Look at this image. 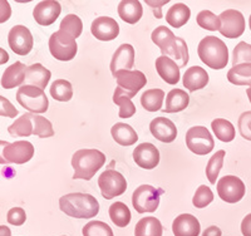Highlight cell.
Wrapping results in <instances>:
<instances>
[{"label":"cell","instance_id":"1","mask_svg":"<svg viewBox=\"0 0 251 236\" xmlns=\"http://www.w3.org/2000/svg\"><path fill=\"white\" fill-rule=\"evenodd\" d=\"M59 208L66 215L75 219H92L100 212L97 199L82 192H75L60 197Z\"/></svg>","mask_w":251,"mask_h":236},{"label":"cell","instance_id":"22","mask_svg":"<svg viewBox=\"0 0 251 236\" xmlns=\"http://www.w3.org/2000/svg\"><path fill=\"white\" fill-rule=\"evenodd\" d=\"M183 85L190 92L199 91L205 88L208 83V74L202 67L194 66L191 68L186 69L182 79Z\"/></svg>","mask_w":251,"mask_h":236},{"label":"cell","instance_id":"44","mask_svg":"<svg viewBox=\"0 0 251 236\" xmlns=\"http://www.w3.org/2000/svg\"><path fill=\"white\" fill-rule=\"evenodd\" d=\"M240 134L248 141H251V111L244 112L237 121Z\"/></svg>","mask_w":251,"mask_h":236},{"label":"cell","instance_id":"38","mask_svg":"<svg viewBox=\"0 0 251 236\" xmlns=\"http://www.w3.org/2000/svg\"><path fill=\"white\" fill-rule=\"evenodd\" d=\"M60 30L66 31L72 37L78 38L82 34L83 30V23L79 17H77L75 14H68L64 17V19L62 20L60 23Z\"/></svg>","mask_w":251,"mask_h":236},{"label":"cell","instance_id":"20","mask_svg":"<svg viewBox=\"0 0 251 236\" xmlns=\"http://www.w3.org/2000/svg\"><path fill=\"white\" fill-rule=\"evenodd\" d=\"M175 236H199L200 235V222L191 213H181L172 224Z\"/></svg>","mask_w":251,"mask_h":236},{"label":"cell","instance_id":"32","mask_svg":"<svg viewBox=\"0 0 251 236\" xmlns=\"http://www.w3.org/2000/svg\"><path fill=\"white\" fill-rule=\"evenodd\" d=\"M113 103L120 107L121 118H131L136 113V105L132 102L129 94L126 93L122 88L117 87L113 94Z\"/></svg>","mask_w":251,"mask_h":236},{"label":"cell","instance_id":"26","mask_svg":"<svg viewBox=\"0 0 251 236\" xmlns=\"http://www.w3.org/2000/svg\"><path fill=\"white\" fill-rule=\"evenodd\" d=\"M190 96L185 91L178 88L171 89L166 96V107L162 109L165 113H176L187 108Z\"/></svg>","mask_w":251,"mask_h":236},{"label":"cell","instance_id":"9","mask_svg":"<svg viewBox=\"0 0 251 236\" xmlns=\"http://www.w3.org/2000/svg\"><path fill=\"white\" fill-rule=\"evenodd\" d=\"M100 194L106 200L121 196L127 190V181L122 174L114 170H106L98 179Z\"/></svg>","mask_w":251,"mask_h":236},{"label":"cell","instance_id":"29","mask_svg":"<svg viewBox=\"0 0 251 236\" xmlns=\"http://www.w3.org/2000/svg\"><path fill=\"white\" fill-rule=\"evenodd\" d=\"M162 224L156 217H143L134 228V236H162Z\"/></svg>","mask_w":251,"mask_h":236},{"label":"cell","instance_id":"30","mask_svg":"<svg viewBox=\"0 0 251 236\" xmlns=\"http://www.w3.org/2000/svg\"><path fill=\"white\" fill-rule=\"evenodd\" d=\"M165 100V92L162 89L152 88L146 91L141 97V105L143 108L149 112L161 111Z\"/></svg>","mask_w":251,"mask_h":236},{"label":"cell","instance_id":"17","mask_svg":"<svg viewBox=\"0 0 251 236\" xmlns=\"http://www.w3.org/2000/svg\"><path fill=\"white\" fill-rule=\"evenodd\" d=\"M152 136L163 143L174 142L177 137L176 125L166 117H157L150 123Z\"/></svg>","mask_w":251,"mask_h":236},{"label":"cell","instance_id":"14","mask_svg":"<svg viewBox=\"0 0 251 236\" xmlns=\"http://www.w3.org/2000/svg\"><path fill=\"white\" fill-rule=\"evenodd\" d=\"M62 12V6L58 1L54 0H46V1H40L37 4L33 10V17L34 20L39 26H48L55 23V20L60 15Z\"/></svg>","mask_w":251,"mask_h":236},{"label":"cell","instance_id":"12","mask_svg":"<svg viewBox=\"0 0 251 236\" xmlns=\"http://www.w3.org/2000/svg\"><path fill=\"white\" fill-rule=\"evenodd\" d=\"M9 47L18 55L29 54L33 49V35L30 30L24 26H15L8 34Z\"/></svg>","mask_w":251,"mask_h":236},{"label":"cell","instance_id":"43","mask_svg":"<svg viewBox=\"0 0 251 236\" xmlns=\"http://www.w3.org/2000/svg\"><path fill=\"white\" fill-rule=\"evenodd\" d=\"M212 201H214V194H212L211 188L207 187L206 185H201L197 188L194 195V199H192V204L196 209L206 208Z\"/></svg>","mask_w":251,"mask_h":236},{"label":"cell","instance_id":"27","mask_svg":"<svg viewBox=\"0 0 251 236\" xmlns=\"http://www.w3.org/2000/svg\"><path fill=\"white\" fill-rule=\"evenodd\" d=\"M111 133L114 141L121 146H132L138 141V136L136 131L127 123H116L112 127Z\"/></svg>","mask_w":251,"mask_h":236},{"label":"cell","instance_id":"49","mask_svg":"<svg viewBox=\"0 0 251 236\" xmlns=\"http://www.w3.org/2000/svg\"><path fill=\"white\" fill-rule=\"evenodd\" d=\"M221 235H223V233H221V230H220L217 226H210V228L206 229L202 234V236H221Z\"/></svg>","mask_w":251,"mask_h":236},{"label":"cell","instance_id":"53","mask_svg":"<svg viewBox=\"0 0 251 236\" xmlns=\"http://www.w3.org/2000/svg\"><path fill=\"white\" fill-rule=\"evenodd\" d=\"M249 26H250V30H251V15L250 18H249Z\"/></svg>","mask_w":251,"mask_h":236},{"label":"cell","instance_id":"23","mask_svg":"<svg viewBox=\"0 0 251 236\" xmlns=\"http://www.w3.org/2000/svg\"><path fill=\"white\" fill-rule=\"evenodd\" d=\"M28 67L22 62H15L14 64L5 69L1 77V87L5 89H12L23 84L25 80V74Z\"/></svg>","mask_w":251,"mask_h":236},{"label":"cell","instance_id":"24","mask_svg":"<svg viewBox=\"0 0 251 236\" xmlns=\"http://www.w3.org/2000/svg\"><path fill=\"white\" fill-rule=\"evenodd\" d=\"M51 77V73L43 67L40 63H35L33 66L28 67L25 74V85H34L40 89H46L48 85L49 79Z\"/></svg>","mask_w":251,"mask_h":236},{"label":"cell","instance_id":"21","mask_svg":"<svg viewBox=\"0 0 251 236\" xmlns=\"http://www.w3.org/2000/svg\"><path fill=\"white\" fill-rule=\"evenodd\" d=\"M156 71L169 84H177L180 80V67L170 57L161 55L156 59Z\"/></svg>","mask_w":251,"mask_h":236},{"label":"cell","instance_id":"13","mask_svg":"<svg viewBox=\"0 0 251 236\" xmlns=\"http://www.w3.org/2000/svg\"><path fill=\"white\" fill-rule=\"evenodd\" d=\"M113 77L117 80L118 87L129 94L131 98L134 97L147 83V78L140 71H122L114 74Z\"/></svg>","mask_w":251,"mask_h":236},{"label":"cell","instance_id":"7","mask_svg":"<svg viewBox=\"0 0 251 236\" xmlns=\"http://www.w3.org/2000/svg\"><path fill=\"white\" fill-rule=\"evenodd\" d=\"M186 145L192 154L203 156L214 150L215 141L207 128L202 126H195L186 133Z\"/></svg>","mask_w":251,"mask_h":236},{"label":"cell","instance_id":"42","mask_svg":"<svg viewBox=\"0 0 251 236\" xmlns=\"http://www.w3.org/2000/svg\"><path fill=\"white\" fill-rule=\"evenodd\" d=\"M251 64V44L245 42H240L232 53V67L239 64Z\"/></svg>","mask_w":251,"mask_h":236},{"label":"cell","instance_id":"19","mask_svg":"<svg viewBox=\"0 0 251 236\" xmlns=\"http://www.w3.org/2000/svg\"><path fill=\"white\" fill-rule=\"evenodd\" d=\"M151 39L161 49L162 55L166 57H171L177 47V37H175L174 33L165 26L154 29L152 31Z\"/></svg>","mask_w":251,"mask_h":236},{"label":"cell","instance_id":"6","mask_svg":"<svg viewBox=\"0 0 251 236\" xmlns=\"http://www.w3.org/2000/svg\"><path fill=\"white\" fill-rule=\"evenodd\" d=\"M163 191L151 185H141L132 195V205L138 213L154 212L160 205V196Z\"/></svg>","mask_w":251,"mask_h":236},{"label":"cell","instance_id":"40","mask_svg":"<svg viewBox=\"0 0 251 236\" xmlns=\"http://www.w3.org/2000/svg\"><path fill=\"white\" fill-rule=\"evenodd\" d=\"M196 20L199 26H201L202 29H206V30L216 31L220 30V28H221L220 18L216 17V15L212 12H210V10H202V12L199 13Z\"/></svg>","mask_w":251,"mask_h":236},{"label":"cell","instance_id":"50","mask_svg":"<svg viewBox=\"0 0 251 236\" xmlns=\"http://www.w3.org/2000/svg\"><path fill=\"white\" fill-rule=\"evenodd\" d=\"M0 231H1V236H10V230H9V228L4 226V225L0 226Z\"/></svg>","mask_w":251,"mask_h":236},{"label":"cell","instance_id":"8","mask_svg":"<svg viewBox=\"0 0 251 236\" xmlns=\"http://www.w3.org/2000/svg\"><path fill=\"white\" fill-rule=\"evenodd\" d=\"M1 159L6 163H18L23 165L30 161L34 156V146L28 141H17L14 143H8L1 141Z\"/></svg>","mask_w":251,"mask_h":236},{"label":"cell","instance_id":"5","mask_svg":"<svg viewBox=\"0 0 251 236\" xmlns=\"http://www.w3.org/2000/svg\"><path fill=\"white\" fill-rule=\"evenodd\" d=\"M49 51L55 59L68 62L75 57L78 46L72 35H69L66 31L58 30L49 38Z\"/></svg>","mask_w":251,"mask_h":236},{"label":"cell","instance_id":"25","mask_svg":"<svg viewBox=\"0 0 251 236\" xmlns=\"http://www.w3.org/2000/svg\"><path fill=\"white\" fill-rule=\"evenodd\" d=\"M142 14L143 9L138 0H122L118 4V15L126 23L136 24Z\"/></svg>","mask_w":251,"mask_h":236},{"label":"cell","instance_id":"46","mask_svg":"<svg viewBox=\"0 0 251 236\" xmlns=\"http://www.w3.org/2000/svg\"><path fill=\"white\" fill-rule=\"evenodd\" d=\"M0 114L1 117H9V118H15V116H18L17 108L3 96L0 97Z\"/></svg>","mask_w":251,"mask_h":236},{"label":"cell","instance_id":"18","mask_svg":"<svg viewBox=\"0 0 251 236\" xmlns=\"http://www.w3.org/2000/svg\"><path fill=\"white\" fill-rule=\"evenodd\" d=\"M134 66V49L131 44H122L114 52L111 60V72L116 74L122 71H131Z\"/></svg>","mask_w":251,"mask_h":236},{"label":"cell","instance_id":"35","mask_svg":"<svg viewBox=\"0 0 251 236\" xmlns=\"http://www.w3.org/2000/svg\"><path fill=\"white\" fill-rule=\"evenodd\" d=\"M109 217L118 228H126L131 222V211L123 202H114L109 208Z\"/></svg>","mask_w":251,"mask_h":236},{"label":"cell","instance_id":"15","mask_svg":"<svg viewBox=\"0 0 251 236\" xmlns=\"http://www.w3.org/2000/svg\"><path fill=\"white\" fill-rule=\"evenodd\" d=\"M92 34L96 39L102 42H109L118 37L120 34V26L114 19L109 17H100L93 20L91 26Z\"/></svg>","mask_w":251,"mask_h":236},{"label":"cell","instance_id":"31","mask_svg":"<svg viewBox=\"0 0 251 236\" xmlns=\"http://www.w3.org/2000/svg\"><path fill=\"white\" fill-rule=\"evenodd\" d=\"M9 134L13 137H29L34 134V122L31 120V113H25L8 127Z\"/></svg>","mask_w":251,"mask_h":236},{"label":"cell","instance_id":"4","mask_svg":"<svg viewBox=\"0 0 251 236\" xmlns=\"http://www.w3.org/2000/svg\"><path fill=\"white\" fill-rule=\"evenodd\" d=\"M17 102L34 114L46 113L49 107V101L43 89L34 85H22L17 92Z\"/></svg>","mask_w":251,"mask_h":236},{"label":"cell","instance_id":"34","mask_svg":"<svg viewBox=\"0 0 251 236\" xmlns=\"http://www.w3.org/2000/svg\"><path fill=\"white\" fill-rule=\"evenodd\" d=\"M212 131L217 139L221 142H231L235 138V127L230 121L224 118H216L211 123Z\"/></svg>","mask_w":251,"mask_h":236},{"label":"cell","instance_id":"10","mask_svg":"<svg viewBox=\"0 0 251 236\" xmlns=\"http://www.w3.org/2000/svg\"><path fill=\"white\" fill-rule=\"evenodd\" d=\"M221 22L220 33L228 39H236L245 31V18L243 13L235 9H227L219 15Z\"/></svg>","mask_w":251,"mask_h":236},{"label":"cell","instance_id":"51","mask_svg":"<svg viewBox=\"0 0 251 236\" xmlns=\"http://www.w3.org/2000/svg\"><path fill=\"white\" fill-rule=\"evenodd\" d=\"M1 54H3V59H1V63H5V62H8V59H9V57H8V54H6L5 52L3 51V49H1Z\"/></svg>","mask_w":251,"mask_h":236},{"label":"cell","instance_id":"45","mask_svg":"<svg viewBox=\"0 0 251 236\" xmlns=\"http://www.w3.org/2000/svg\"><path fill=\"white\" fill-rule=\"evenodd\" d=\"M6 220L14 226H22L26 220V213L22 208H13L8 211Z\"/></svg>","mask_w":251,"mask_h":236},{"label":"cell","instance_id":"52","mask_svg":"<svg viewBox=\"0 0 251 236\" xmlns=\"http://www.w3.org/2000/svg\"><path fill=\"white\" fill-rule=\"evenodd\" d=\"M246 94H248L249 101H250V103H251V87H250V88H248V89H246Z\"/></svg>","mask_w":251,"mask_h":236},{"label":"cell","instance_id":"47","mask_svg":"<svg viewBox=\"0 0 251 236\" xmlns=\"http://www.w3.org/2000/svg\"><path fill=\"white\" fill-rule=\"evenodd\" d=\"M169 1L170 0H161V1H158V0H154V1H152V0H147L146 4H147L149 6H151L154 17H156L157 19H161V18H162V12H161L160 8L165 5V4L169 3Z\"/></svg>","mask_w":251,"mask_h":236},{"label":"cell","instance_id":"36","mask_svg":"<svg viewBox=\"0 0 251 236\" xmlns=\"http://www.w3.org/2000/svg\"><path fill=\"white\" fill-rule=\"evenodd\" d=\"M50 96L58 102H68L73 97V87L66 79H57L50 85Z\"/></svg>","mask_w":251,"mask_h":236},{"label":"cell","instance_id":"3","mask_svg":"<svg viewBox=\"0 0 251 236\" xmlns=\"http://www.w3.org/2000/svg\"><path fill=\"white\" fill-rule=\"evenodd\" d=\"M197 54L211 69H224L228 63V51L225 43L214 35L205 37L199 44Z\"/></svg>","mask_w":251,"mask_h":236},{"label":"cell","instance_id":"28","mask_svg":"<svg viewBox=\"0 0 251 236\" xmlns=\"http://www.w3.org/2000/svg\"><path fill=\"white\" fill-rule=\"evenodd\" d=\"M191 10L187 5L182 3H177L169 9L166 13V22L174 28H181L185 26L190 19Z\"/></svg>","mask_w":251,"mask_h":236},{"label":"cell","instance_id":"37","mask_svg":"<svg viewBox=\"0 0 251 236\" xmlns=\"http://www.w3.org/2000/svg\"><path fill=\"white\" fill-rule=\"evenodd\" d=\"M225 156L226 152L224 150H220L208 159V163L206 166V176H207V180L211 185H216V180L219 177L220 171L223 168Z\"/></svg>","mask_w":251,"mask_h":236},{"label":"cell","instance_id":"48","mask_svg":"<svg viewBox=\"0 0 251 236\" xmlns=\"http://www.w3.org/2000/svg\"><path fill=\"white\" fill-rule=\"evenodd\" d=\"M241 233L244 236H251V213L244 217L241 222Z\"/></svg>","mask_w":251,"mask_h":236},{"label":"cell","instance_id":"39","mask_svg":"<svg viewBox=\"0 0 251 236\" xmlns=\"http://www.w3.org/2000/svg\"><path fill=\"white\" fill-rule=\"evenodd\" d=\"M31 120L34 122V134L39 138H48L54 136V130L50 121L39 116V114L31 113Z\"/></svg>","mask_w":251,"mask_h":236},{"label":"cell","instance_id":"11","mask_svg":"<svg viewBox=\"0 0 251 236\" xmlns=\"http://www.w3.org/2000/svg\"><path fill=\"white\" fill-rule=\"evenodd\" d=\"M245 184L236 176H224L217 182V194L223 201L236 204L245 196Z\"/></svg>","mask_w":251,"mask_h":236},{"label":"cell","instance_id":"16","mask_svg":"<svg viewBox=\"0 0 251 236\" xmlns=\"http://www.w3.org/2000/svg\"><path fill=\"white\" fill-rule=\"evenodd\" d=\"M133 159L141 168L152 170L160 163V151L152 143H141L133 151Z\"/></svg>","mask_w":251,"mask_h":236},{"label":"cell","instance_id":"41","mask_svg":"<svg viewBox=\"0 0 251 236\" xmlns=\"http://www.w3.org/2000/svg\"><path fill=\"white\" fill-rule=\"evenodd\" d=\"M83 236H113L109 225L102 221H91L83 228Z\"/></svg>","mask_w":251,"mask_h":236},{"label":"cell","instance_id":"33","mask_svg":"<svg viewBox=\"0 0 251 236\" xmlns=\"http://www.w3.org/2000/svg\"><path fill=\"white\" fill-rule=\"evenodd\" d=\"M228 82L236 85H250L251 87V64H239L232 67L227 73Z\"/></svg>","mask_w":251,"mask_h":236},{"label":"cell","instance_id":"2","mask_svg":"<svg viewBox=\"0 0 251 236\" xmlns=\"http://www.w3.org/2000/svg\"><path fill=\"white\" fill-rule=\"evenodd\" d=\"M106 163V155L94 148L78 150L72 157V166L75 168L73 180L89 181L97 171Z\"/></svg>","mask_w":251,"mask_h":236}]
</instances>
